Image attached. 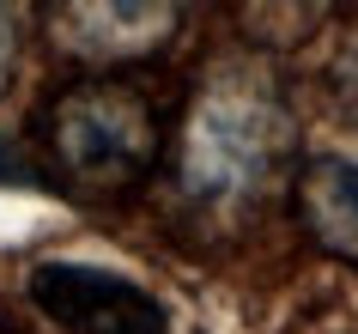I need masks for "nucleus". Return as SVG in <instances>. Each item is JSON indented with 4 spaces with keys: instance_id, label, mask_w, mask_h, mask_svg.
Wrapping results in <instances>:
<instances>
[{
    "instance_id": "6",
    "label": "nucleus",
    "mask_w": 358,
    "mask_h": 334,
    "mask_svg": "<svg viewBox=\"0 0 358 334\" xmlns=\"http://www.w3.org/2000/svg\"><path fill=\"white\" fill-rule=\"evenodd\" d=\"M328 85H334V104H340V110L358 116V37H352V43H340L334 67H328Z\"/></svg>"
},
{
    "instance_id": "4",
    "label": "nucleus",
    "mask_w": 358,
    "mask_h": 334,
    "mask_svg": "<svg viewBox=\"0 0 358 334\" xmlns=\"http://www.w3.org/2000/svg\"><path fill=\"white\" fill-rule=\"evenodd\" d=\"M182 31V13L170 0H79L49 19V43L79 67H97V79L122 61L158 55Z\"/></svg>"
},
{
    "instance_id": "1",
    "label": "nucleus",
    "mask_w": 358,
    "mask_h": 334,
    "mask_svg": "<svg viewBox=\"0 0 358 334\" xmlns=\"http://www.w3.org/2000/svg\"><path fill=\"white\" fill-rule=\"evenodd\" d=\"M298 158V110L267 61H219L194 92L182 128V195L207 213L262 201Z\"/></svg>"
},
{
    "instance_id": "5",
    "label": "nucleus",
    "mask_w": 358,
    "mask_h": 334,
    "mask_svg": "<svg viewBox=\"0 0 358 334\" xmlns=\"http://www.w3.org/2000/svg\"><path fill=\"white\" fill-rule=\"evenodd\" d=\"M298 219L328 256L358 261V158L352 152H328V158H310L303 165Z\"/></svg>"
},
{
    "instance_id": "3",
    "label": "nucleus",
    "mask_w": 358,
    "mask_h": 334,
    "mask_svg": "<svg viewBox=\"0 0 358 334\" xmlns=\"http://www.w3.org/2000/svg\"><path fill=\"white\" fill-rule=\"evenodd\" d=\"M31 304L67 334H164V304L140 279L92 261H43L31 274Z\"/></svg>"
},
{
    "instance_id": "2",
    "label": "nucleus",
    "mask_w": 358,
    "mask_h": 334,
    "mask_svg": "<svg viewBox=\"0 0 358 334\" xmlns=\"http://www.w3.org/2000/svg\"><path fill=\"white\" fill-rule=\"evenodd\" d=\"M49 165L73 195H128L158 165V116L122 79H79L49 110Z\"/></svg>"
},
{
    "instance_id": "7",
    "label": "nucleus",
    "mask_w": 358,
    "mask_h": 334,
    "mask_svg": "<svg viewBox=\"0 0 358 334\" xmlns=\"http://www.w3.org/2000/svg\"><path fill=\"white\" fill-rule=\"evenodd\" d=\"M13 61H19V25L0 6V92H6V79H13Z\"/></svg>"
}]
</instances>
